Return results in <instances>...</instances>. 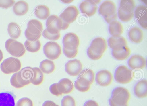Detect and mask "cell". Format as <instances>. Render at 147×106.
Here are the masks:
<instances>
[{
	"label": "cell",
	"instance_id": "cell-1",
	"mask_svg": "<svg viewBox=\"0 0 147 106\" xmlns=\"http://www.w3.org/2000/svg\"><path fill=\"white\" fill-rule=\"evenodd\" d=\"M33 74L32 67H24L12 75L10 79V83L15 88H20L31 83Z\"/></svg>",
	"mask_w": 147,
	"mask_h": 106
},
{
	"label": "cell",
	"instance_id": "cell-2",
	"mask_svg": "<svg viewBox=\"0 0 147 106\" xmlns=\"http://www.w3.org/2000/svg\"><path fill=\"white\" fill-rule=\"evenodd\" d=\"M94 79V74L93 71L90 69H86L82 71L79 74L74 83L75 88L81 92L88 91Z\"/></svg>",
	"mask_w": 147,
	"mask_h": 106
},
{
	"label": "cell",
	"instance_id": "cell-3",
	"mask_svg": "<svg viewBox=\"0 0 147 106\" xmlns=\"http://www.w3.org/2000/svg\"><path fill=\"white\" fill-rule=\"evenodd\" d=\"M107 48V42L105 39L100 37L96 38L92 41L88 48L87 54L92 60H99L101 58Z\"/></svg>",
	"mask_w": 147,
	"mask_h": 106
},
{
	"label": "cell",
	"instance_id": "cell-4",
	"mask_svg": "<svg viewBox=\"0 0 147 106\" xmlns=\"http://www.w3.org/2000/svg\"><path fill=\"white\" fill-rule=\"evenodd\" d=\"M130 97V93L127 89L118 87L112 91L109 103L110 106H128Z\"/></svg>",
	"mask_w": 147,
	"mask_h": 106
},
{
	"label": "cell",
	"instance_id": "cell-5",
	"mask_svg": "<svg viewBox=\"0 0 147 106\" xmlns=\"http://www.w3.org/2000/svg\"><path fill=\"white\" fill-rule=\"evenodd\" d=\"M46 30L49 33L55 34L60 33L61 30L67 28L69 24L65 22L57 16L53 15L47 19L46 23Z\"/></svg>",
	"mask_w": 147,
	"mask_h": 106
},
{
	"label": "cell",
	"instance_id": "cell-6",
	"mask_svg": "<svg viewBox=\"0 0 147 106\" xmlns=\"http://www.w3.org/2000/svg\"><path fill=\"white\" fill-rule=\"evenodd\" d=\"M74 89V85L72 82L68 78H63L60 80L58 83L51 85L49 90L52 94L59 96L63 94L69 93Z\"/></svg>",
	"mask_w": 147,
	"mask_h": 106
},
{
	"label": "cell",
	"instance_id": "cell-7",
	"mask_svg": "<svg viewBox=\"0 0 147 106\" xmlns=\"http://www.w3.org/2000/svg\"><path fill=\"white\" fill-rule=\"evenodd\" d=\"M21 67L20 61L13 57H10L5 59L0 65L1 71L6 74L17 72L20 70Z\"/></svg>",
	"mask_w": 147,
	"mask_h": 106
},
{
	"label": "cell",
	"instance_id": "cell-8",
	"mask_svg": "<svg viewBox=\"0 0 147 106\" xmlns=\"http://www.w3.org/2000/svg\"><path fill=\"white\" fill-rule=\"evenodd\" d=\"M133 72L132 70L124 65L118 66L115 73L114 77L118 83L126 84L131 81L133 78Z\"/></svg>",
	"mask_w": 147,
	"mask_h": 106
},
{
	"label": "cell",
	"instance_id": "cell-9",
	"mask_svg": "<svg viewBox=\"0 0 147 106\" xmlns=\"http://www.w3.org/2000/svg\"><path fill=\"white\" fill-rule=\"evenodd\" d=\"M5 47L10 54L16 57L22 56L26 52L25 49L22 43L11 38L6 41Z\"/></svg>",
	"mask_w": 147,
	"mask_h": 106
},
{
	"label": "cell",
	"instance_id": "cell-10",
	"mask_svg": "<svg viewBox=\"0 0 147 106\" xmlns=\"http://www.w3.org/2000/svg\"><path fill=\"white\" fill-rule=\"evenodd\" d=\"M43 51L46 56L51 60L58 58L61 53L60 46L55 42H47L43 46Z\"/></svg>",
	"mask_w": 147,
	"mask_h": 106
},
{
	"label": "cell",
	"instance_id": "cell-11",
	"mask_svg": "<svg viewBox=\"0 0 147 106\" xmlns=\"http://www.w3.org/2000/svg\"><path fill=\"white\" fill-rule=\"evenodd\" d=\"M101 0H85L82 1L79 5L81 12L88 17L95 14L98 9L97 5Z\"/></svg>",
	"mask_w": 147,
	"mask_h": 106
},
{
	"label": "cell",
	"instance_id": "cell-12",
	"mask_svg": "<svg viewBox=\"0 0 147 106\" xmlns=\"http://www.w3.org/2000/svg\"><path fill=\"white\" fill-rule=\"evenodd\" d=\"M116 10V5L113 1L106 0L100 4L98 11L99 14L105 18L111 17L117 14Z\"/></svg>",
	"mask_w": 147,
	"mask_h": 106
},
{
	"label": "cell",
	"instance_id": "cell-13",
	"mask_svg": "<svg viewBox=\"0 0 147 106\" xmlns=\"http://www.w3.org/2000/svg\"><path fill=\"white\" fill-rule=\"evenodd\" d=\"M63 47L66 49L74 50L78 49L80 44L78 36L74 33L70 32L66 34L62 40Z\"/></svg>",
	"mask_w": 147,
	"mask_h": 106
},
{
	"label": "cell",
	"instance_id": "cell-14",
	"mask_svg": "<svg viewBox=\"0 0 147 106\" xmlns=\"http://www.w3.org/2000/svg\"><path fill=\"white\" fill-rule=\"evenodd\" d=\"M79 13V11L75 6L71 5L67 7L60 15L59 17L65 22L69 24L73 22Z\"/></svg>",
	"mask_w": 147,
	"mask_h": 106
},
{
	"label": "cell",
	"instance_id": "cell-15",
	"mask_svg": "<svg viewBox=\"0 0 147 106\" xmlns=\"http://www.w3.org/2000/svg\"><path fill=\"white\" fill-rule=\"evenodd\" d=\"M82 65L81 62L75 59L68 61L65 65V72L70 76L78 75L82 70Z\"/></svg>",
	"mask_w": 147,
	"mask_h": 106
},
{
	"label": "cell",
	"instance_id": "cell-16",
	"mask_svg": "<svg viewBox=\"0 0 147 106\" xmlns=\"http://www.w3.org/2000/svg\"><path fill=\"white\" fill-rule=\"evenodd\" d=\"M135 18L142 27L147 29V6L144 5L138 6L134 11Z\"/></svg>",
	"mask_w": 147,
	"mask_h": 106
},
{
	"label": "cell",
	"instance_id": "cell-17",
	"mask_svg": "<svg viewBox=\"0 0 147 106\" xmlns=\"http://www.w3.org/2000/svg\"><path fill=\"white\" fill-rule=\"evenodd\" d=\"M113 77L111 72L107 70H102L98 72L96 76L97 83L101 86L109 85L112 81Z\"/></svg>",
	"mask_w": 147,
	"mask_h": 106
},
{
	"label": "cell",
	"instance_id": "cell-18",
	"mask_svg": "<svg viewBox=\"0 0 147 106\" xmlns=\"http://www.w3.org/2000/svg\"><path fill=\"white\" fill-rule=\"evenodd\" d=\"M43 30L42 23L36 19L30 20L28 23L27 27L25 32V36L29 35H38L41 34Z\"/></svg>",
	"mask_w": 147,
	"mask_h": 106
},
{
	"label": "cell",
	"instance_id": "cell-19",
	"mask_svg": "<svg viewBox=\"0 0 147 106\" xmlns=\"http://www.w3.org/2000/svg\"><path fill=\"white\" fill-rule=\"evenodd\" d=\"M108 44L109 47L113 50L118 51L122 50L127 46V42L124 37H110L108 39Z\"/></svg>",
	"mask_w": 147,
	"mask_h": 106
},
{
	"label": "cell",
	"instance_id": "cell-20",
	"mask_svg": "<svg viewBox=\"0 0 147 106\" xmlns=\"http://www.w3.org/2000/svg\"><path fill=\"white\" fill-rule=\"evenodd\" d=\"M146 60L142 56L139 55L132 56L128 61V64L132 69H142L146 65Z\"/></svg>",
	"mask_w": 147,
	"mask_h": 106
},
{
	"label": "cell",
	"instance_id": "cell-21",
	"mask_svg": "<svg viewBox=\"0 0 147 106\" xmlns=\"http://www.w3.org/2000/svg\"><path fill=\"white\" fill-rule=\"evenodd\" d=\"M16 97L13 93L11 91L0 93V106H16Z\"/></svg>",
	"mask_w": 147,
	"mask_h": 106
},
{
	"label": "cell",
	"instance_id": "cell-22",
	"mask_svg": "<svg viewBox=\"0 0 147 106\" xmlns=\"http://www.w3.org/2000/svg\"><path fill=\"white\" fill-rule=\"evenodd\" d=\"M134 93L139 98L146 97L147 96V81L142 79L138 82L134 86Z\"/></svg>",
	"mask_w": 147,
	"mask_h": 106
},
{
	"label": "cell",
	"instance_id": "cell-23",
	"mask_svg": "<svg viewBox=\"0 0 147 106\" xmlns=\"http://www.w3.org/2000/svg\"><path fill=\"white\" fill-rule=\"evenodd\" d=\"M129 37L131 41L135 43L140 42L143 39V33L139 28L134 27L131 28L128 32Z\"/></svg>",
	"mask_w": 147,
	"mask_h": 106
},
{
	"label": "cell",
	"instance_id": "cell-24",
	"mask_svg": "<svg viewBox=\"0 0 147 106\" xmlns=\"http://www.w3.org/2000/svg\"><path fill=\"white\" fill-rule=\"evenodd\" d=\"M109 30L110 34L112 37H119L123 33V28L121 23L116 20L109 24Z\"/></svg>",
	"mask_w": 147,
	"mask_h": 106
},
{
	"label": "cell",
	"instance_id": "cell-25",
	"mask_svg": "<svg viewBox=\"0 0 147 106\" xmlns=\"http://www.w3.org/2000/svg\"><path fill=\"white\" fill-rule=\"evenodd\" d=\"M29 10L28 3L24 1H19L16 2L13 7V10L17 15H24L28 12Z\"/></svg>",
	"mask_w": 147,
	"mask_h": 106
},
{
	"label": "cell",
	"instance_id": "cell-26",
	"mask_svg": "<svg viewBox=\"0 0 147 106\" xmlns=\"http://www.w3.org/2000/svg\"><path fill=\"white\" fill-rule=\"evenodd\" d=\"M34 13L38 19L42 20L46 19L49 16L50 10L46 6L40 5L35 8Z\"/></svg>",
	"mask_w": 147,
	"mask_h": 106
},
{
	"label": "cell",
	"instance_id": "cell-27",
	"mask_svg": "<svg viewBox=\"0 0 147 106\" xmlns=\"http://www.w3.org/2000/svg\"><path fill=\"white\" fill-rule=\"evenodd\" d=\"M131 52L130 49L127 46L119 51L112 50V54L113 56L116 59L119 60H122L127 58L130 55Z\"/></svg>",
	"mask_w": 147,
	"mask_h": 106
},
{
	"label": "cell",
	"instance_id": "cell-28",
	"mask_svg": "<svg viewBox=\"0 0 147 106\" xmlns=\"http://www.w3.org/2000/svg\"><path fill=\"white\" fill-rule=\"evenodd\" d=\"M54 62L51 60L46 59L41 62L39 68L43 73L49 74L52 72L55 69Z\"/></svg>",
	"mask_w": 147,
	"mask_h": 106
},
{
	"label": "cell",
	"instance_id": "cell-29",
	"mask_svg": "<svg viewBox=\"0 0 147 106\" xmlns=\"http://www.w3.org/2000/svg\"><path fill=\"white\" fill-rule=\"evenodd\" d=\"M7 30L10 36L13 39L18 38L21 34V30L20 27L15 22H11L9 24Z\"/></svg>",
	"mask_w": 147,
	"mask_h": 106
},
{
	"label": "cell",
	"instance_id": "cell-30",
	"mask_svg": "<svg viewBox=\"0 0 147 106\" xmlns=\"http://www.w3.org/2000/svg\"><path fill=\"white\" fill-rule=\"evenodd\" d=\"M118 13L120 20L123 22L129 21L133 18L134 16V12L127 9L119 8Z\"/></svg>",
	"mask_w": 147,
	"mask_h": 106
},
{
	"label": "cell",
	"instance_id": "cell-31",
	"mask_svg": "<svg viewBox=\"0 0 147 106\" xmlns=\"http://www.w3.org/2000/svg\"><path fill=\"white\" fill-rule=\"evenodd\" d=\"M33 74L31 83L37 85L41 84L44 79V75L40 69L38 67L32 68Z\"/></svg>",
	"mask_w": 147,
	"mask_h": 106
},
{
	"label": "cell",
	"instance_id": "cell-32",
	"mask_svg": "<svg viewBox=\"0 0 147 106\" xmlns=\"http://www.w3.org/2000/svg\"><path fill=\"white\" fill-rule=\"evenodd\" d=\"M24 46L28 51L31 52H38L40 49L41 44L39 40L31 42L27 40L24 43Z\"/></svg>",
	"mask_w": 147,
	"mask_h": 106
},
{
	"label": "cell",
	"instance_id": "cell-33",
	"mask_svg": "<svg viewBox=\"0 0 147 106\" xmlns=\"http://www.w3.org/2000/svg\"><path fill=\"white\" fill-rule=\"evenodd\" d=\"M120 8L128 10L134 12L136 4L134 0H121L120 3Z\"/></svg>",
	"mask_w": 147,
	"mask_h": 106
},
{
	"label": "cell",
	"instance_id": "cell-34",
	"mask_svg": "<svg viewBox=\"0 0 147 106\" xmlns=\"http://www.w3.org/2000/svg\"><path fill=\"white\" fill-rule=\"evenodd\" d=\"M61 106H76L75 100L69 95L64 96L61 101Z\"/></svg>",
	"mask_w": 147,
	"mask_h": 106
},
{
	"label": "cell",
	"instance_id": "cell-35",
	"mask_svg": "<svg viewBox=\"0 0 147 106\" xmlns=\"http://www.w3.org/2000/svg\"><path fill=\"white\" fill-rule=\"evenodd\" d=\"M16 106H33V103L30 99L23 97L17 101Z\"/></svg>",
	"mask_w": 147,
	"mask_h": 106
},
{
	"label": "cell",
	"instance_id": "cell-36",
	"mask_svg": "<svg viewBox=\"0 0 147 106\" xmlns=\"http://www.w3.org/2000/svg\"><path fill=\"white\" fill-rule=\"evenodd\" d=\"M42 35L45 38L52 40H57L60 37V33L55 34H51L49 33L46 29L43 31Z\"/></svg>",
	"mask_w": 147,
	"mask_h": 106
},
{
	"label": "cell",
	"instance_id": "cell-37",
	"mask_svg": "<svg viewBox=\"0 0 147 106\" xmlns=\"http://www.w3.org/2000/svg\"><path fill=\"white\" fill-rule=\"evenodd\" d=\"M63 52L66 57L68 58H72L76 57L78 52V49L69 50L63 47Z\"/></svg>",
	"mask_w": 147,
	"mask_h": 106
},
{
	"label": "cell",
	"instance_id": "cell-38",
	"mask_svg": "<svg viewBox=\"0 0 147 106\" xmlns=\"http://www.w3.org/2000/svg\"><path fill=\"white\" fill-rule=\"evenodd\" d=\"M15 2L14 0H0V7L7 9L12 6Z\"/></svg>",
	"mask_w": 147,
	"mask_h": 106
},
{
	"label": "cell",
	"instance_id": "cell-39",
	"mask_svg": "<svg viewBox=\"0 0 147 106\" xmlns=\"http://www.w3.org/2000/svg\"><path fill=\"white\" fill-rule=\"evenodd\" d=\"M83 106H99L96 101L93 100H89L86 102Z\"/></svg>",
	"mask_w": 147,
	"mask_h": 106
},
{
	"label": "cell",
	"instance_id": "cell-40",
	"mask_svg": "<svg viewBox=\"0 0 147 106\" xmlns=\"http://www.w3.org/2000/svg\"><path fill=\"white\" fill-rule=\"evenodd\" d=\"M42 106H59L55 103L51 101L47 100L45 101Z\"/></svg>",
	"mask_w": 147,
	"mask_h": 106
},
{
	"label": "cell",
	"instance_id": "cell-41",
	"mask_svg": "<svg viewBox=\"0 0 147 106\" xmlns=\"http://www.w3.org/2000/svg\"><path fill=\"white\" fill-rule=\"evenodd\" d=\"M3 58V53L2 51L0 49V62L2 60Z\"/></svg>",
	"mask_w": 147,
	"mask_h": 106
}]
</instances>
